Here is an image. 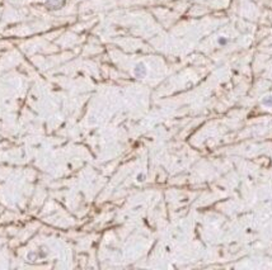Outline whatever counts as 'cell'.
<instances>
[{
    "mask_svg": "<svg viewBox=\"0 0 272 270\" xmlns=\"http://www.w3.org/2000/svg\"><path fill=\"white\" fill-rule=\"evenodd\" d=\"M226 42V41H225V38H220V39H219V43H221V45H224V43H225Z\"/></svg>",
    "mask_w": 272,
    "mask_h": 270,
    "instance_id": "3",
    "label": "cell"
},
{
    "mask_svg": "<svg viewBox=\"0 0 272 270\" xmlns=\"http://www.w3.org/2000/svg\"><path fill=\"white\" fill-rule=\"evenodd\" d=\"M262 103L265 105H267V107H272V96H267V98H265L262 100Z\"/></svg>",
    "mask_w": 272,
    "mask_h": 270,
    "instance_id": "2",
    "label": "cell"
},
{
    "mask_svg": "<svg viewBox=\"0 0 272 270\" xmlns=\"http://www.w3.org/2000/svg\"><path fill=\"white\" fill-rule=\"evenodd\" d=\"M135 75L137 76V78H143V76L146 75V67L143 65V63H139V65H136L135 67Z\"/></svg>",
    "mask_w": 272,
    "mask_h": 270,
    "instance_id": "1",
    "label": "cell"
}]
</instances>
